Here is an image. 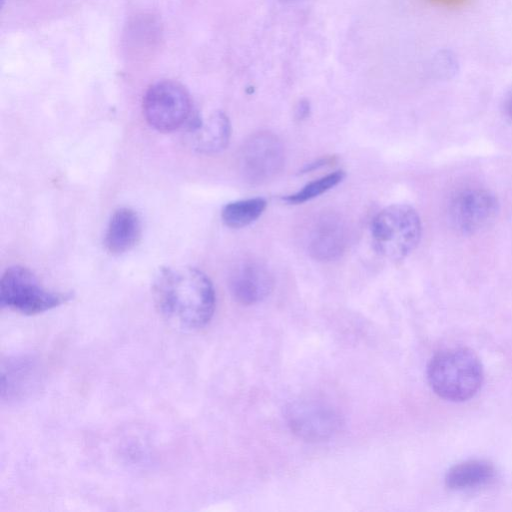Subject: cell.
Returning a JSON list of instances; mask_svg holds the SVG:
<instances>
[{
	"instance_id": "cell-10",
	"label": "cell",
	"mask_w": 512,
	"mask_h": 512,
	"mask_svg": "<svg viewBox=\"0 0 512 512\" xmlns=\"http://www.w3.org/2000/svg\"><path fill=\"white\" fill-rule=\"evenodd\" d=\"M229 287L233 297L244 305H252L266 298L273 287V278L265 265L244 261L232 272Z\"/></svg>"
},
{
	"instance_id": "cell-18",
	"label": "cell",
	"mask_w": 512,
	"mask_h": 512,
	"mask_svg": "<svg viewBox=\"0 0 512 512\" xmlns=\"http://www.w3.org/2000/svg\"><path fill=\"white\" fill-rule=\"evenodd\" d=\"M433 3L445 6H460L465 4L468 0H429Z\"/></svg>"
},
{
	"instance_id": "cell-7",
	"label": "cell",
	"mask_w": 512,
	"mask_h": 512,
	"mask_svg": "<svg viewBox=\"0 0 512 512\" xmlns=\"http://www.w3.org/2000/svg\"><path fill=\"white\" fill-rule=\"evenodd\" d=\"M498 210L496 197L483 188H464L450 199L448 215L451 224L461 233L479 231L493 220Z\"/></svg>"
},
{
	"instance_id": "cell-15",
	"label": "cell",
	"mask_w": 512,
	"mask_h": 512,
	"mask_svg": "<svg viewBox=\"0 0 512 512\" xmlns=\"http://www.w3.org/2000/svg\"><path fill=\"white\" fill-rule=\"evenodd\" d=\"M34 365L30 360L17 359L7 364L2 370V396L8 398L26 392L34 375Z\"/></svg>"
},
{
	"instance_id": "cell-4",
	"label": "cell",
	"mask_w": 512,
	"mask_h": 512,
	"mask_svg": "<svg viewBox=\"0 0 512 512\" xmlns=\"http://www.w3.org/2000/svg\"><path fill=\"white\" fill-rule=\"evenodd\" d=\"M71 297V293L46 289L32 271L23 266H11L1 277V306L25 315H34L53 309L70 300Z\"/></svg>"
},
{
	"instance_id": "cell-3",
	"label": "cell",
	"mask_w": 512,
	"mask_h": 512,
	"mask_svg": "<svg viewBox=\"0 0 512 512\" xmlns=\"http://www.w3.org/2000/svg\"><path fill=\"white\" fill-rule=\"evenodd\" d=\"M421 230L420 217L413 207L393 204L384 208L373 219V245L385 258L401 260L417 247Z\"/></svg>"
},
{
	"instance_id": "cell-8",
	"label": "cell",
	"mask_w": 512,
	"mask_h": 512,
	"mask_svg": "<svg viewBox=\"0 0 512 512\" xmlns=\"http://www.w3.org/2000/svg\"><path fill=\"white\" fill-rule=\"evenodd\" d=\"M291 430L309 441H321L331 437L340 427L339 414L329 405L301 400L291 403L286 410Z\"/></svg>"
},
{
	"instance_id": "cell-5",
	"label": "cell",
	"mask_w": 512,
	"mask_h": 512,
	"mask_svg": "<svg viewBox=\"0 0 512 512\" xmlns=\"http://www.w3.org/2000/svg\"><path fill=\"white\" fill-rule=\"evenodd\" d=\"M191 99L183 85L162 80L151 85L143 98V114L159 132H172L191 116Z\"/></svg>"
},
{
	"instance_id": "cell-12",
	"label": "cell",
	"mask_w": 512,
	"mask_h": 512,
	"mask_svg": "<svg viewBox=\"0 0 512 512\" xmlns=\"http://www.w3.org/2000/svg\"><path fill=\"white\" fill-rule=\"evenodd\" d=\"M141 235L138 214L130 208L117 209L107 226L104 244L108 252L120 255L135 246Z\"/></svg>"
},
{
	"instance_id": "cell-6",
	"label": "cell",
	"mask_w": 512,
	"mask_h": 512,
	"mask_svg": "<svg viewBox=\"0 0 512 512\" xmlns=\"http://www.w3.org/2000/svg\"><path fill=\"white\" fill-rule=\"evenodd\" d=\"M284 161V147L280 139L268 131L251 135L239 153L240 172L251 184H262L273 179L283 168Z\"/></svg>"
},
{
	"instance_id": "cell-11",
	"label": "cell",
	"mask_w": 512,
	"mask_h": 512,
	"mask_svg": "<svg viewBox=\"0 0 512 512\" xmlns=\"http://www.w3.org/2000/svg\"><path fill=\"white\" fill-rule=\"evenodd\" d=\"M347 238V227L344 221L337 215L326 214L312 227L308 251L316 260H334L344 252Z\"/></svg>"
},
{
	"instance_id": "cell-20",
	"label": "cell",
	"mask_w": 512,
	"mask_h": 512,
	"mask_svg": "<svg viewBox=\"0 0 512 512\" xmlns=\"http://www.w3.org/2000/svg\"><path fill=\"white\" fill-rule=\"evenodd\" d=\"M283 1H294V0H283Z\"/></svg>"
},
{
	"instance_id": "cell-14",
	"label": "cell",
	"mask_w": 512,
	"mask_h": 512,
	"mask_svg": "<svg viewBox=\"0 0 512 512\" xmlns=\"http://www.w3.org/2000/svg\"><path fill=\"white\" fill-rule=\"evenodd\" d=\"M263 198H251L226 204L221 212L223 222L231 228L245 227L258 219L266 208Z\"/></svg>"
},
{
	"instance_id": "cell-19",
	"label": "cell",
	"mask_w": 512,
	"mask_h": 512,
	"mask_svg": "<svg viewBox=\"0 0 512 512\" xmlns=\"http://www.w3.org/2000/svg\"><path fill=\"white\" fill-rule=\"evenodd\" d=\"M508 110H509L510 114L512 115V100L509 103Z\"/></svg>"
},
{
	"instance_id": "cell-9",
	"label": "cell",
	"mask_w": 512,
	"mask_h": 512,
	"mask_svg": "<svg viewBox=\"0 0 512 512\" xmlns=\"http://www.w3.org/2000/svg\"><path fill=\"white\" fill-rule=\"evenodd\" d=\"M185 141L197 153L213 155L224 150L230 140L231 124L222 111L207 116L191 115L187 120Z\"/></svg>"
},
{
	"instance_id": "cell-1",
	"label": "cell",
	"mask_w": 512,
	"mask_h": 512,
	"mask_svg": "<svg viewBox=\"0 0 512 512\" xmlns=\"http://www.w3.org/2000/svg\"><path fill=\"white\" fill-rule=\"evenodd\" d=\"M152 295L161 315L184 330L204 327L215 310L213 285L194 267H162L153 281Z\"/></svg>"
},
{
	"instance_id": "cell-17",
	"label": "cell",
	"mask_w": 512,
	"mask_h": 512,
	"mask_svg": "<svg viewBox=\"0 0 512 512\" xmlns=\"http://www.w3.org/2000/svg\"><path fill=\"white\" fill-rule=\"evenodd\" d=\"M310 113V103L306 99L299 101L296 107L295 115L298 119L306 118Z\"/></svg>"
},
{
	"instance_id": "cell-16",
	"label": "cell",
	"mask_w": 512,
	"mask_h": 512,
	"mask_svg": "<svg viewBox=\"0 0 512 512\" xmlns=\"http://www.w3.org/2000/svg\"><path fill=\"white\" fill-rule=\"evenodd\" d=\"M345 177L343 171H335L304 186L300 191L283 198L290 204H300L311 200L339 184Z\"/></svg>"
},
{
	"instance_id": "cell-2",
	"label": "cell",
	"mask_w": 512,
	"mask_h": 512,
	"mask_svg": "<svg viewBox=\"0 0 512 512\" xmlns=\"http://www.w3.org/2000/svg\"><path fill=\"white\" fill-rule=\"evenodd\" d=\"M483 367L470 349L459 347L435 354L427 366V380L439 397L453 402L472 398L483 383Z\"/></svg>"
},
{
	"instance_id": "cell-13",
	"label": "cell",
	"mask_w": 512,
	"mask_h": 512,
	"mask_svg": "<svg viewBox=\"0 0 512 512\" xmlns=\"http://www.w3.org/2000/svg\"><path fill=\"white\" fill-rule=\"evenodd\" d=\"M496 477L494 465L486 460H468L450 468L445 484L451 490L463 491L490 484Z\"/></svg>"
}]
</instances>
